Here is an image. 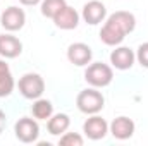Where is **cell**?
<instances>
[{"mask_svg":"<svg viewBox=\"0 0 148 146\" xmlns=\"http://www.w3.org/2000/svg\"><path fill=\"white\" fill-rule=\"evenodd\" d=\"M136 26V17L131 12L126 10H117L109 16L107 23L100 29V40L109 45V46H117L122 43L127 33H131Z\"/></svg>","mask_w":148,"mask_h":146,"instance_id":"cell-1","label":"cell"},{"mask_svg":"<svg viewBox=\"0 0 148 146\" xmlns=\"http://www.w3.org/2000/svg\"><path fill=\"white\" fill-rule=\"evenodd\" d=\"M114 79L112 67L103 62H93L84 71V81L93 88H105Z\"/></svg>","mask_w":148,"mask_h":146,"instance_id":"cell-2","label":"cell"},{"mask_svg":"<svg viewBox=\"0 0 148 146\" xmlns=\"http://www.w3.org/2000/svg\"><path fill=\"white\" fill-rule=\"evenodd\" d=\"M76 105H77V108L81 110L83 113L93 115V113H98L100 110L103 108L105 98H103V95L100 91H97L95 88H90V89H83L77 95Z\"/></svg>","mask_w":148,"mask_h":146,"instance_id":"cell-3","label":"cell"},{"mask_svg":"<svg viewBox=\"0 0 148 146\" xmlns=\"http://www.w3.org/2000/svg\"><path fill=\"white\" fill-rule=\"evenodd\" d=\"M17 88H19V91H21V95L24 98L36 100V98H41V95L45 91V81H43V77L40 74L28 72L19 79Z\"/></svg>","mask_w":148,"mask_h":146,"instance_id":"cell-4","label":"cell"},{"mask_svg":"<svg viewBox=\"0 0 148 146\" xmlns=\"http://www.w3.org/2000/svg\"><path fill=\"white\" fill-rule=\"evenodd\" d=\"M14 132L21 143H35L40 136V126L35 119L21 117L14 126Z\"/></svg>","mask_w":148,"mask_h":146,"instance_id":"cell-5","label":"cell"},{"mask_svg":"<svg viewBox=\"0 0 148 146\" xmlns=\"http://www.w3.org/2000/svg\"><path fill=\"white\" fill-rule=\"evenodd\" d=\"M26 23V14L23 9L12 5V7H7L3 12H2V17H0V24L2 28H5L7 31H17L24 26Z\"/></svg>","mask_w":148,"mask_h":146,"instance_id":"cell-6","label":"cell"},{"mask_svg":"<svg viewBox=\"0 0 148 146\" xmlns=\"http://www.w3.org/2000/svg\"><path fill=\"white\" fill-rule=\"evenodd\" d=\"M83 132L93 139V141H98V139H103L109 132V124L105 119H102L100 115L93 113L90 119H86V122L83 124Z\"/></svg>","mask_w":148,"mask_h":146,"instance_id":"cell-7","label":"cell"},{"mask_svg":"<svg viewBox=\"0 0 148 146\" xmlns=\"http://www.w3.org/2000/svg\"><path fill=\"white\" fill-rule=\"evenodd\" d=\"M91 57H93V52H91V48L86 43H73L67 48L69 62L74 64V65H77V67L88 65L91 62Z\"/></svg>","mask_w":148,"mask_h":146,"instance_id":"cell-8","label":"cell"},{"mask_svg":"<svg viewBox=\"0 0 148 146\" xmlns=\"http://www.w3.org/2000/svg\"><path fill=\"white\" fill-rule=\"evenodd\" d=\"M53 24L59 28V29H66V31H69V29H74V28H77V24H79V14L74 10L73 7H69L67 3L53 16Z\"/></svg>","mask_w":148,"mask_h":146,"instance_id":"cell-9","label":"cell"},{"mask_svg":"<svg viewBox=\"0 0 148 146\" xmlns=\"http://www.w3.org/2000/svg\"><path fill=\"white\" fill-rule=\"evenodd\" d=\"M134 59H136L134 52L131 48H127V46H117L110 53V64L119 71L131 69L133 64H134Z\"/></svg>","mask_w":148,"mask_h":146,"instance_id":"cell-10","label":"cell"},{"mask_svg":"<svg viewBox=\"0 0 148 146\" xmlns=\"http://www.w3.org/2000/svg\"><path fill=\"white\" fill-rule=\"evenodd\" d=\"M109 131H110V134L115 139H121V141L129 139L134 134V122L129 117L121 115V117L112 120V124L109 126Z\"/></svg>","mask_w":148,"mask_h":146,"instance_id":"cell-11","label":"cell"},{"mask_svg":"<svg viewBox=\"0 0 148 146\" xmlns=\"http://www.w3.org/2000/svg\"><path fill=\"white\" fill-rule=\"evenodd\" d=\"M105 16H107V9L98 0H91L88 3H84V7H83V19H84V23H88L91 26L100 24L105 19Z\"/></svg>","mask_w":148,"mask_h":146,"instance_id":"cell-12","label":"cell"},{"mask_svg":"<svg viewBox=\"0 0 148 146\" xmlns=\"http://www.w3.org/2000/svg\"><path fill=\"white\" fill-rule=\"evenodd\" d=\"M23 52V43L12 35H0V55L5 59H16Z\"/></svg>","mask_w":148,"mask_h":146,"instance_id":"cell-13","label":"cell"},{"mask_svg":"<svg viewBox=\"0 0 148 146\" xmlns=\"http://www.w3.org/2000/svg\"><path fill=\"white\" fill-rule=\"evenodd\" d=\"M71 126V119L67 113H55L48 119V124H47V129L52 136H62Z\"/></svg>","mask_w":148,"mask_h":146,"instance_id":"cell-14","label":"cell"},{"mask_svg":"<svg viewBox=\"0 0 148 146\" xmlns=\"http://www.w3.org/2000/svg\"><path fill=\"white\" fill-rule=\"evenodd\" d=\"M14 89V77L10 74L9 64L0 60V98H5Z\"/></svg>","mask_w":148,"mask_h":146,"instance_id":"cell-15","label":"cell"},{"mask_svg":"<svg viewBox=\"0 0 148 146\" xmlns=\"http://www.w3.org/2000/svg\"><path fill=\"white\" fill-rule=\"evenodd\" d=\"M31 112H33V117L38 119V120H47L53 115V105L50 100H45V98H36L33 107H31Z\"/></svg>","mask_w":148,"mask_h":146,"instance_id":"cell-16","label":"cell"},{"mask_svg":"<svg viewBox=\"0 0 148 146\" xmlns=\"http://www.w3.org/2000/svg\"><path fill=\"white\" fill-rule=\"evenodd\" d=\"M66 5V0H41V14L53 19V16Z\"/></svg>","mask_w":148,"mask_h":146,"instance_id":"cell-17","label":"cell"},{"mask_svg":"<svg viewBox=\"0 0 148 146\" xmlns=\"http://www.w3.org/2000/svg\"><path fill=\"white\" fill-rule=\"evenodd\" d=\"M83 138L76 132H64L59 139V145L62 146H83Z\"/></svg>","mask_w":148,"mask_h":146,"instance_id":"cell-18","label":"cell"},{"mask_svg":"<svg viewBox=\"0 0 148 146\" xmlns=\"http://www.w3.org/2000/svg\"><path fill=\"white\" fill-rule=\"evenodd\" d=\"M136 59H138V62H140L143 67H147L148 69V41L140 45L138 53H136Z\"/></svg>","mask_w":148,"mask_h":146,"instance_id":"cell-19","label":"cell"},{"mask_svg":"<svg viewBox=\"0 0 148 146\" xmlns=\"http://www.w3.org/2000/svg\"><path fill=\"white\" fill-rule=\"evenodd\" d=\"M5 126H7V117H5V113H3V110H0V134L3 132V129H5Z\"/></svg>","mask_w":148,"mask_h":146,"instance_id":"cell-20","label":"cell"},{"mask_svg":"<svg viewBox=\"0 0 148 146\" xmlns=\"http://www.w3.org/2000/svg\"><path fill=\"white\" fill-rule=\"evenodd\" d=\"M23 5H36V3H40L41 0H19Z\"/></svg>","mask_w":148,"mask_h":146,"instance_id":"cell-21","label":"cell"}]
</instances>
